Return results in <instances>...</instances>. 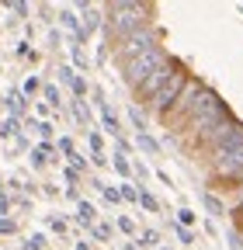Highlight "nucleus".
Wrapping results in <instances>:
<instances>
[{
    "label": "nucleus",
    "instance_id": "f257e3e1",
    "mask_svg": "<svg viewBox=\"0 0 243 250\" xmlns=\"http://www.w3.org/2000/svg\"><path fill=\"white\" fill-rule=\"evenodd\" d=\"M149 4H139V0H115V4L104 7V21H108V31H115V39L122 42L125 35L146 28L149 24Z\"/></svg>",
    "mask_w": 243,
    "mask_h": 250
},
{
    "label": "nucleus",
    "instance_id": "f03ea898",
    "mask_svg": "<svg viewBox=\"0 0 243 250\" xmlns=\"http://www.w3.org/2000/svg\"><path fill=\"white\" fill-rule=\"evenodd\" d=\"M198 143L212 153V160H216V156H223V153H229V149L243 146V122H236V118L229 115V118H226V122H219L212 132H205Z\"/></svg>",
    "mask_w": 243,
    "mask_h": 250
},
{
    "label": "nucleus",
    "instance_id": "7ed1b4c3",
    "mask_svg": "<svg viewBox=\"0 0 243 250\" xmlns=\"http://www.w3.org/2000/svg\"><path fill=\"white\" fill-rule=\"evenodd\" d=\"M163 62H170V56H167V49H163V45H157V49H149V52H142V56L129 59L125 66H122V77H125V83H129V87H136V90H139V83H142L149 73H157Z\"/></svg>",
    "mask_w": 243,
    "mask_h": 250
},
{
    "label": "nucleus",
    "instance_id": "20e7f679",
    "mask_svg": "<svg viewBox=\"0 0 243 250\" xmlns=\"http://www.w3.org/2000/svg\"><path fill=\"white\" fill-rule=\"evenodd\" d=\"M160 45V35H157V28H139V31H132V35H125L118 42V59L122 62H129V59H136V56H142V52H149V49H157Z\"/></svg>",
    "mask_w": 243,
    "mask_h": 250
},
{
    "label": "nucleus",
    "instance_id": "39448f33",
    "mask_svg": "<svg viewBox=\"0 0 243 250\" xmlns=\"http://www.w3.org/2000/svg\"><path fill=\"white\" fill-rule=\"evenodd\" d=\"M188 80H191V77H188V70H184V66H177V70H174V77H170V80H167V83L157 90V98L149 101V108H153V111L163 118V115L174 108V101L181 98V90L188 87Z\"/></svg>",
    "mask_w": 243,
    "mask_h": 250
},
{
    "label": "nucleus",
    "instance_id": "423d86ee",
    "mask_svg": "<svg viewBox=\"0 0 243 250\" xmlns=\"http://www.w3.org/2000/svg\"><path fill=\"white\" fill-rule=\"evenodd\" d=\"M202 90H205V83H202L198 77H191V80H188V87L181 90V98L174 101V108H170V111L163 115V122H170V125H177V129H181V125L188 122V115H191L195 101L202 98Z\"/></svg>",
    "mask_w": 243,
    "mask_h": 250
},
{
    "label": "nucleus",
    "instance_id": "0eeeda50",
    "mask_svg": "<svg viewBox=\"0 0 243 250\" xmlns=\"http://www.w3.org/2000/svg\"><path fill=\"white\" fill-rule=\"evenodd\" d=\"M212 177H216V181H226V188H229V184H243V146H236V149L216 156V160H212Z\"/></svg>",
    "mask_w": 243,
    "mask_h": 250
},
{
    "label": "nucleus",
    "instance_id": "6e6552de",
    "mask_svg": "<svg viewBox=\"0 0 243 250\" xmlns=\"http://www.w3.org/2000/svg\"><path fill=\"white\" fill-rule=\"evenodd\" d=\"M177 66H181V62H177V59H170V62H163V66H160L157 73H149V77H146V80L139 83V90H136V94H139V98H142V101L149 104V101H153V98H157V90H160V87H163V83H167V80L174 77V70H177Z\"/></svg>",
    "mask_w": 243,
    "mask_h": 250
},
{
    "label": "nucleus",
    "instance_id": "1a4fd4ad",
    "mask_svg": "<svg viewBox=\"0 0 243 250\" xmlns=\"http://www.w3.org/2000/svg\"><path fill=\"white\" fill-rule=\"evenodd\" d=\"M77 219H80L83 226H90V223H94V205H90V202H80V205H77Z\"/></svg>",
    "mask_w": 243,
    "mask_h": 250
},
{
    "label": "nucleus",
    "instance_id": "9d476101",
    "mask_svg": "<svg viewBox=\"0 0 243 250\" xmlns=\"http://www.w3.org/2000/svg\"><path fill=\"white\" fill-rule=\"evenodd\" d=\"M59 21H63V28H70L73 35H80V28H83V24L77 21V14H73V11H63V14H59Z\"/></svg>",
    "mask_w": 243,
    "mask_h": 250
},
{
    "label": "nucleus",
    "instance_id": "9b49d317",
    "mask_svg": "<svg viewBox=\"0 0 243 250\" xmlns=\"http://www.w3.org/2000/svg\"><path fill=\"white\" fill-rule=\"evenodd\" d=\"M49 153H52V146H49V143H42V146L32 153V164H35V167H42V164L49 160Z\"/></svg>",
    "mask_w": 243,
    "mask_h": 250
},
{
    "label": "nucleus",
    "instance_id": "f8f14e48",
    "mask_svg": "<svg viewBox=\"0 0 243 250\" xmlns=\"http://www.w3.org/2000/svg\"><path fill=\"white\" fill-rule=\"evenodd\" d=\"M139 146H142V149H146V153H153V156H157V153H160V143H157V139H153V136H146V132H142V136H139Z\"/></svg>",
    "mask_w": 243,
    "mask_h": 250
},
{
    "label": "nucleus",
    "instance_id": "ddd939ff",
    "mask_svg": "<svg viewBox=\"0 0 243 250\" xmlns=\"http://www.w3.org/2000/svg\"><path fill=\"white\" fill-rule=\"evenodd\" d=\"M111 164H115V170H118L122 177H129V174H132V167H129V160H125V156H122V153L115 156V160H111Z\"/></svg>",
    "mask_w": 243,
    "mask_h": 250
},
{
    "label": "nucleus",
    "instance_id": "4468645a",
    "mask_svg": "<svg viewBox=\"0 0 243 250\" xmlns=\"http://www.w3.org/2000/svg\"><path fill=\"white\" fill-rule=\"evenodd\" d=\"M205 208H208L212 215H223V202H219L216 195H205Z\"/></svg>",
    "mask_w": 243,
    "mask_h": 250
},
{
    "label": "nucleus",
    "instance_id": "2eb2a0df",
    "mask_svg": "<svg viewBox=\"0 0 243 250\" xmlns=\"http://www.w3.org/2000/svg\"><path fill=\"white\" fill-rule=\"evenodd\" d=\"M98 188H101V195H104L111 205H115V202H122V191H118V188H108V184H98Z\"/></svg>",
    "mask_w": 243,
    "mask_h": 250
},
{
    "label": "nucleus",
    "instance_id": "dca6fc26",
    "mask_svg": "<svg viewBox=\"0 0 243 250\" xmlns=\"http://www.w3.org/2000/svg\"><path fill=\"white\" fill-rule=\"evenodd\" d=\"M139 202H142V208H146V212H157V198L149 195V191H139Z\"/></svg>",
    "mask_w": 243,
    "mask_h": 250
},
{
    "label": "nucleus",
    "instance_id": "f3484780",
    "mask_svg": "<svg viewBox=\"0 0 243 250\" xmlns=\"http://www.w3.org/2000/svg\"><path fill=\"white\" fill-rule=\"evenodd\" d=\"M191 223H195V212H188V208H181V212H177V226H184V229H188Z\"/></svg>",
    "mask_w": 243,
    "mask_h": 250
},
{
    "label": "nucleus",
    "instance_id": "a211bd4d",
    "mask_svg": "<svg viewBox=\"0 0 243 250\" xmlns=\"http://www.w3.org/2000/svg\"><path fill=\"white\" fill-rule=\"evenodd\" d=\"M118 191H122V198H125V202H139V191H136L132 184H122Z\"/></svg>",
    "mask_w": 243,
    "mask_h": 250
},
{
    "label": "nucleus",
    "instance_id": "6ab92c4d",
    "mask_svg": "<svg viewBox=\"0 0 243 250\" xmlns=\"http://www.w3.org/2000/svg\"><path fill=\"white\" fill-rule=\"evenodd\" d=\"M90 149H94V156H104V143L98 132H90Z\"/></svg>",
    "mask_w": 243,
    "mask_h": 250
},
{
    "label": "nucleus",
    "instance_id": "aec40b11",
    "mask_svg": "<svg viewBox=\"0 0 243 250\" xmlns=\"http://www.w3.org/2000/svg\"><path fill=\"white\" fill-rule=\"evenodd\" d=\"M118 229L132 236V233H136V223H132V219H129V215H122V219H118Z\"/></svg>",
    "mask_w": 243,
    "mask_h": 250
},
{
    "label": "nucleus",
    "instance_id": "412c9836",
    "mask_svg": "<svg viewBox=\"0 0 243 250\" xmlns=\"http://www.w3.org/2000/svg\"><path fill=\"white\" fill-rule=\"evenodd\" d=\"M70 87H73V94H77V98H83V94H87V83H83V77H73V80H70Z\"/></svg>",
    "mask_w": 243,
    "mask_h": 250
},
{
    "label": "nucleus",
    "instance_id": "4be33fe9",
    "mask_svg": "<svg viewBox=\"0 0 243 250\" xmlns=\"http://www.w3.org/2000/svg\"><path fill=\"white\" fill-rule=\"evenodd\" d=\"M108 236H111V226L108 223H98L94 226V240H108Z\"/></svg>",
    "mask_w": 243,
    "mask_h": 250
},
{
    "label": "nucleus",
    "instance_id": "5701e85b",
    "mask_svg": "<svg viewBox=\"0 0 243 250\" xmlns=\"http://www.w3.org/2000/svg\"><path fill=\"white\" fill-rule=\"evenodd\" d=\"M45 247V236H32V240H24V250H42Z\"/></svg>",
    "mask_w": 243,
    "mask_h": 250
},
{
    "label": "nucleus",
    "instance_id": "b1692460",
    "mask_svg": "<svg viewBox=\"0 0 243 250\" xmlns=\"http://www.w3.org/2000/svg\"><path fill=\"white\" fill-rule=\"evenodd\" d=\"M157 240H160V236H157V233H153V229H146V233H142V240H139V243H142V247H157Z\"/></svg>",
    "mask_w": 243,
    "mask_h": 250
},
{
    "label": "nucleus",
    "instance_id": "393cba45",
    "mask_svg": "<svg viewBox=\"0 0 243 250\" xmlns=\"http://www.w3.org/2000/svg\"><path fill=\"white\" fill-rule=\"evenodd\" d=\"M45 104H59V90H56L52 83L45 87Z\"/></svg>",
    "mask_w": 243,
    "mask_h": 250
},
{
    "label": "nucleus",
    "instance_id": "a878e982",
    "mask_svg": "<svg viewBox=\"0 0 243 250\" xmlns=\"http://www.w3.org/2000/svg\"><path fill=\"white\" fill-rule=\"evenodd\" d=\"M129 115H132V125H136V129H139V136H142V132H146V122H142V115H139L136 108H132Z\"/></svg>",
    "mask_w": 243,
    "mask_h": 250
},
{
    "label": "nucleus",
    "instance_id": "bb28decb",
    "mask_svg": "<svg viewBox=\"0 0 243 250\" xmlns=\"http://www.w3.org/2000/svg\"><path fill=\"white\" fill-rule=\"evenodd\" d=\"M56 146H59V153H66V156H73V139H59Z\"/></svg>",
    "mask_w": 243,
    "mask_h": 250
},
{
    "label": "nucleus",
    "instance_id": "cd10ccee",
    "mask_svg": "<svg viewBox=\"0 0 243 250\" xmlns=\"http://www.w3.org/2000/svg\"><path fill=\"white\" fill-rule=\"evenodd\" d=\"M7 104H11L14 111H21V108H24V98H21V94H11V98H7Z\"/></svg>",
    "mask_w": 243,
    "mask_h": 250
},
{
    "label": "nucleus",
    "instance_id": "c85d7f7f",
    "mask_svg": "<svg viewBox=\"0 0 243 250\" xmlns=\"http://www.w3.org/2000/svg\"><path fill=\"white\" fill-rule=\"evenodd\" d=\"M177 236H181V243H195V236H191V229H184V226H177Z\"/></svg>",
    "mask_w": 243,
    "mask_h": 250
},
{
    "label": "nucleus",
    "instance_id": "c756f323",
    "mask_svg": "<svg viewBox=\"0 0 243 250\" xmlns=\"http://www.w3.org/2000/svg\"><path fill=\"white\" fill-rule=\"evenodd\" d=\"M18 226H14V219H0V233H14Z\"/></svg>",
    "mask_w": 243,
    "mask_h": 250
},
{
    "label": "nucleus",
    "instance_id": "7c9ffc66",
    "mask_svg": "<svg viewBox=\"0 0 243 250\" xmlns=\"http://www.w3.org/2000/svg\"><path fill=\"white\" fill-rule=\"evenodd\" d=\"M32 90H39V77H28L24 80V94H32Z\"/></svg>",
    "mask_w": 243,
    "mask_h": 250
},
{
    "label": "nucleus",
    "instance_id": "2f4dec72",
    "mask_svg": "<svg viewBox=\"0 0 243 250\" xmlns=\"http://www.w3.org/2000/svg\"><path fill=\"white\" fill-rule=\"evenodd\" d=\"M35 129H39V132H42V136H45V139H49V136H52V125H49V122H42V125H35Z\"/></svg>",
    "mask_w": 243,
    "mask_h": 250
},
{
    "label": "nucleus",
    "instance_id": "473e14b6",
    "mask_svg": "<svg viewBox=\"0 0 243 250\" xmlns=\"http://www.w3.org/2000/svg\"><path fill=\"white\" fill-rule=\"evenodd\" d=\"M233 219H236V226H243V202L236 205V212H233Z\"/></svg>",
    "mask_w": 243,
    "mask_h": 250
},
{
    "label": "nucleus",
    "instance_id": "72a5a7b5",
    "mask_svg": "<svg viewBox=\"0 0 243 250\" xmlns=\"http://www.w3.org/2000/svg\"><path fill=\"white\" fill-rule=\"evenodd\" d=\"M229 247H233V250H243V243H240V236H236V233L229 236Z\"/></svg>",
    "mask_w": 243,
    "mask_h": 250
},
{
    "label": "nucleus",
    "instance_id": "f704fd0d",
    "mask_svg": "<svg viewBox=\"0 0 243 250\" xmlns=\"http://www.w3.org/2000/svg\"><path fill=\"white\" fill-rule=\"evenodd\" d=\"M77 250H90V247H87V243H77Z\"/></svg>",
    "mask_w": 243,
    "mask_h": 250
},
{
    "label": "nucleus",
    "instance_id": "c9c22d12",
    "mask_svg": "<svg viewBox=\"0 0 243 250\" xmlns=\"http://www.w3.org/2000/svg\"><path fill=\"white\" fill-rule=\"evenodd\" d=\"M240 202H243V184H240Z\"/></svg>",
    "mask_w": 243,
    "mask_h": 250
},
{
    "label": "nucleus",
    "instance_id": "e433bc0d",
    "mask_svg": "<svg viewBox=\"0 0 243 250\" xmlns=\"http://www.w3.org/2000/svg\"><path fill=\"white\" fill-rule=\"evenodd\" d=\"M125 250H136V247H132V243H129V247H125Z\"/></svg>",
    "mask_w": 243,
    "mask_h": 250
}]
</instances>
